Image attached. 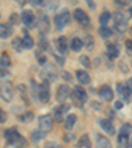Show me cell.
<instances>
[{
    "instance_id": "1",
    "label": "cell",
    "mask_w": 132,
    "mask_h": 148,
    "mask_svg": "<svg viewBox=\"0 0 132 148\" xmlns=\"http://www.w3.org/2000/svg\"><path fill=\"white\" fill-rule=\"evenodd\" d=\"M87 101V94L82 86H75L73 91V103L77 107H82L83 103Z\"/></svg>"
},
{
    "instance_id": "2",
    "label": "cell",
    "mask_w": 132,
    "mask_h": 148,
    "mask_svg": "<svg viewBox=\"0 0 132 148\" xmlns=\"http://www.w3.org/2000/svg\"><path fill=\"white\" fill-rule=\"evenodd\" d=\"M0 95L4 101L9 102L13 97V89H12V83L9 81H1L0 82Z\"/></svg>"
},
{
    "instance_id": "3",
    "label": "cell",
    "mask_w": 132,
    "mask_h": 148,
    "mask_svg": "<svg viewBox=\"0 0 132 148\" xmlns=\"http://www.w3.org/2000/svg\"><path fill=\"white\" fill-rule=\"evenodd\" d=\"M69 23H70V13H69V11H64V12L55 15L54 24L57 27V29H60V31L64 29L66 25H69Z\"/></svg>"
},
{
    "instance_id": "4",
    "label": "cell",
    "mask_w": 132,
    "mask_h": 148,
    "mask_svg": "<svg viewBox=\"0 0 132 148\" xmlns=\"http://www.w3.org/2000/svg\"><path fill=\"white\" fill-rule=\"evenodd\" d=\"M114 25L119 33H124L127 31V20L122 12H116L114 15Z\"/></svg>"
},
{
    "instance_id": "5",
    "label": "cell",
    "mask_w": 132,
    "mask_h": 148,
    "mask_svg": "<svg viewBox=\"0 0 132 148\" xmlns=\"http://www.w3.org/2000/svg\"><path fill=\"white\" fill-rule=\"evenodd\" d=\"M5 139L11 143V144H20L24 138L18 134V131L16 130V127H12V128H8L5 131Z\"/></svg>"
},
{
    "instance_id": "6",
    "label": "cell",
    "mask_w": 132,
    "mask_h": 148,
    "mask_svg": "<svg viewBox=\"0 0 132 148\" xmlns=\"http://www.w3.org/2000/svg\"><path fill=\"white\" fill-rule=\"evenodd\" d=\"M74 20L82 27H90V17L83 9L77 8L74 11Z\"/></svg>"
},
{
    "instance_id": "7",
    "label": "cell",
    "mask_w": 132,
    "mask_h": 148,
    "mask_svg": "<svg viewBox=\"0 0 132 148\" xmlns=\"http://www.w3.org/2000/svg\"><path fill=\"white\" fill-rule=\"evenodd\" d=\"M38 98L42 103H48L50 99V87H49V82L46 79L42 81V83L40 85V91H38Z\"/></svg>"
},
{
    "instance_id": "8",
    "label": "cell",
    "mask_w": 132,
    "mask_h": 148,
    "mask_svg": "<svg viewBox=\"0 0 132 148\" xmlns=\"http://www.w3.org/2000/svg\"><path fill=\"white\" fill-rule=\"evenodd\" d=\"M38 126H40V128H41L42 132H48V131H50V128H52V126H53L52 116H50L49 114L41 115V116L38 118Z\"/></svg>"
},
{
    "instance_id": "9",
    "label": "cell",
    "mask_w": 132,
    "mask_h": 148,
    "mask_svg": "<svg viewBox=\"0 0 132 148\" xmlns=\"http://www.w3.org/2000/svg\"><path fill=\"white\" fill-rule=\"evenodd\" d=\"M37 27H38L41 33H44V34L48 33V32H49V28H50V23H49L48 16L41 13V15L38 16V20H37Z\"/></svg>"
},
{
    "instance_id": "10",
    "label": "cell",
    "mask_w": 132,
    "mask_h": 148,
    "mask_svg": "<svg viewBox=\"0 0 132 148\" xmlns=\"http://www.w3.org/2000/svg\"><path fill=\"white\" fill-rule=\"evenodd\" d=\"M99 97H101L103 101L110 102L114 98V91H112V89H111L108 85H103V86L99 89Z\"/></svg>"
},
{
    "instance_id": "11",
    "label": "cell",
    "mask_w": 132,
    "mask_h": 148,
    "mask_svg": "<svg viewBox=\"0 0 132 148\" xmlns=\"http://www.w3.org/2000/svg\"><path fill=\"white\" fill-rule=\"evenodd\" d=\"M42 74H44V78H45L46 81H48V78L52 81H55L57 79V69L53 66V65L48 64L45 66V69L42 70Z\"/></svg>"
},
{
    "instance_id": "12",
    "label": "cell",
    "mask_w": 132,
    "mask_h": 148,
    "mask_svg": "<svg viewBox=\"0 0 132 148\" xmlns=\"http://www.w3.org/2000/svg\"><path fill=\"white\" fill-rule=\"evenodd\" d=\"M69 95H70V89H69V86L61 85V86L58 87V90H57V99H58L60 102H65L68 99Z\"/></svg>"
},
{
    "instance_id": "13",
    "label": "cell",
    "mask_w": 132,
    "mask_h": 148,
    "mask_svg": "<svg viewBox=\"0 0 132 148\" xmlns=\"http://www.w3.org/2000/svg\"><path fill=\"white\" fill-rule=\"evenodd\" d=\"M55 46L61 54H65L66 50H68V38L65 36H60L57 40H55Z\"/></svg>"
},
{
    "instance_id": "14",
    "label": "cell",
    "mask_w": 132,
    "mask_h": 148,
    "mask_svg": "<svg viewBox=\"0 0 132 148\" xmlns=\"http://www.w3.org/2000/svg\"><path fill=\"white\" fill-rule=\"evenodd\" d=\"M116 90L118 92H119L120 97H123V99L128 103L129 102V95H131V91H129L128 86H124L123 83H118L116 85Z\"/></svg>"
},
{
    "instance_id": "15",
    "label": "cell",
    "mask_w": 132,
    "mask_h": 148,
    "mask_svg": "<svg viewBox=\"0 0 132 148\" xmlns=\"http://www.w3.org/2000/svg\"><path fill=\"white\" fill-rule=\"evenodd\" d=\"M101 127L103 131L108 134V135H115V128H114V124L111 122L110 119H103L101 120Z\"/></svg>"
},
{
    "instance_id": "16",
    "label": "cell",
    "mask_w": 132,
    "mask_h": 148,
    "mask_svg": "<svg viewBox=\"0 0 132 148\" xmlns=\"http://www.w3.org/2000/svg\"><path fill=\"white\" fill-rule=\"evenodd\" d=\"M21 20L27 27H33L34 24V15L32 13V11H24L21 15Z\"/></svg>"
},
{
    "instance_id": "17",
    "label": "cell",
    "mask_w": 132,
    "mask_h": 148,
    "mask_svg": "<svg viewBox=\"0 0 132 148\" xmlns=\"http://www.w3.org/2000/svg\"><path fill=\"white\" fill-rule=\"evenodd\" d=\"M77 79L79 81L81 85H89L90 83V75L85 70H77Z\"/></svg>"
},
{
    "instance_id": "18",
    "label": "cell",
    "mask_w": 132,
    "mask_h": 148,
    "mask_svg": "<svg viewBox=\"0 0 132 148\" xmlns=\"http://www.w3.org/2000/svg\"><path fill=\"white\" fill-rule=\"evenodd\" d=\"M107 54L110 58H116V57H119L120 50L115 44H107Z\"/></svg>"
},
{
    "instance_id": "19",
    "label": "cell",
    "mask_w": 132,
    "mask_h": 148,
    "mask_svg": "<svg viewBox=\"0 0 132 148\" xmlns=\"http://www.w3.org/2000/svg\"><path fill=\"white\" fill-rule=\"evenodd\" d=\"M70 48L74 52H79L83 48V41L81 40L79 37H73V40H71V42H70Z\"/></svg>"
},
{
    "instance_id": "20",
    "label": "cell",
    "mask_w": 132,
    "mask_h": 148,
    "mask_svg": "<svg viewBox=\"0 0 132 148\" xmlns=\"http://www.w3.org/2000/svg\"><path fill=\"white\" fill-rule=\"evenodd\" d=\"M96 144L99 145L101 148H110V140L108 139H106L103 135H101V134H96Z\"/></svg>"
},
{
    "instance_id": "21",
    "label": "cell",
    "mask_w": 132,
    "mask_h": 148,
    "mask_svg": "<svg viewBox=\"0 0 132 148\" xmlns=\"http://www.w3.org/2000/svg\"><path fill=\"white\" fill-rule=\"evenodd\" d=\"M75 122H77V115L70 114L66 119H65V126H66L68 130H71L74 127V124H75Z\"/></svg>"
},
{
    "instance_id": "22",
    "label": "cell",
    "mask_w": 132,
    "mask_h": 148,
    "mask_svg": "<svg viewBox=\"0 0 132 148\" xmlns=\"http://www.w3.org/2000/svg\"><path fill=\"white\" fill-rule=\"evenodd\" d=\"M21 41H23V48H25V49H32L33 45H34L33 38H32L29 34H25L24 38H23Z\"/></svg>"
},
{
    "instance_id": "23",
    "label": "cell",
    "mask_w": 132,
    "mask_h": 148,
    "mask_svg": "<svg viewBox=\"0 0 132 148\" xmlns=\"http://www.w3.org/2000/svg\"><path fill=\"white\" fill-rule=\"evenodd\" d=\"M44 138H45V134H44L41 130H36V131H33L31 135L32 142H34V143H38L41 139H44Z\"/></svg>"
},
{
    "instance_id": "24",
    "label": "cell",
    "mask_w": 132,
    "mask_h": 148,
    "mask_svg": "<svg viewBox=\"0 0 132 148\" xmlns=\"http://www.w3.org/2000/svg\"><path fill=\"white\" fill-rule=\"evenodd\" d=\"M11 33H12V31L9 29L8 25L0 24V38H7V37H8Z\"/></svg>"
},
{
    "instance_id": "25",
    "label": "cell",
    "mask_w": 132,
    "mask_h": 148,
    "mask_svg": "<svg viewBox=\"0 0 132 148\" xmlns=\"http://www.w3.org/2000/svg\"><path fill=\"white\" fill-rule=\"evenodd\" d=\"M99 34H101L102 38H110L112 36V31L107 27H101L99 28Z\"/></svg>"
},
{
    "instance_id": "26",
    "label": "cell",
    "mask_w": 132,
    "mask_h": 148,
    "mask_svg": "<svg viewBox=\"0 0 132 148\" xmlns=\"http://www.w3.org/2000/svg\"><path fill=\"white\" fill-rule=\"evenodd\" d=\"M79 147L81 148H91V142H90L89 135H83L79 139Z\"/></svg>"
},
{
    "instance_id": "27",
    "label": "cell",
    "mask_w": 132,
    "mask_h": 148,
    "mask_svg": "<svg viewBox=\"0 0 132 148\" xmlns=\"http://www.w3.org/2000/svg\"><path fill=\"white\" fill-rule=\"evenodd\" d=\"M111 18V13L108 12V11H105V12L101 15V17H99V23H101L102 27H106L108 23V20Z\"/></svg>"
},
{
    "instance_id": "28",
    "label": "cell",
    "mask_w": 132,
    "mask_h": 148,
    "mask_svg": "<svg viewBox=\"0 0 132 148\" xmlns=\"http://www.w3.org/2000/svg\"><path fill=\"white\" fill-rule=\"evenodd\" d=\"M0 66H4V68L11 66V57L7 53H3L1 57H0Z\"/></svg>"
},
{
    "instance_id": "29",
    "label": "cell",
    "mask_w": 132,
    "mask_h": 148,
    "mask_svg": "<svg viewBox=\"0 0 132 148\" xmlns=\"http://www.w3.org/2000/svg\"><path fill=\"white\" fill-rule=\"evenodd\" d=\"M83 45L86 46L89 50H91L92 48H94V38H92V36L86 34V36H85V41H83Z\"/></svg>"
},
{
    "instance_id": "30",
    "label": "cell",
    "mask_w": 132,
    "mask_h": 148,
    "mask_svg": "<svg viewBox=\"0 0 132 148\" xmlns=\"http://www.w3.org/2000/svg\"><path fill=\"white\" fill-rule=\"evenodd\" d=\"M131 132H132V126L129 123H124L123 126H122V128H120V135L128 136Z\"/></svg>"
},
{
    "instance_id": "31",
    "label": "cell",
    "mask_w": 132,
    "mask_h": 148,
    "mask_svg": "<svg viewBox=\"0 0 132 148\" xmlns=\"http://www.w3.org/2000/svg\"><path fill=\"white\" fill-rule=\"evenodd\" d=\"M31 85H32V95H33V98H37L38 91H40V85H37V82L34 79H31Z\"/></svg>"
},
{
    "instance_id": "32",
    "label": "cell",
    "mask_w": 132,
    "mask_h": 148,
    "mask_svg": "<svg viewBox=\"0 0 132 148\" xmlns=\"http://www.w3.org/2000/svg\"><path fill=\"white\" fill-rule=\"evenodd\" d=\"M12 46L15 48L17 52H21V49H23V41H21V38H18V37H15L13 38V41H12Z\"/></svg>"
},
{
    "instance_id": "33",
    "label": "cell",
    "mask_w": 132,
    "mask_h": 148,
    "mask_svg": "<svg viewBox=\"0 0 132 148\" xmlns=\"http://www.w3.org/2000/svg\"><path fill=\"white\" fill-rule=\"evenodd\" d=\"M118 142H119L120 148H127V142H128V136H126V135H120V134H119Z\"/></svg>"
},
{
    "instance_id": "34",
    "label": "cell",
    "mask_w": 132,
    "mask_h": 148,
    "mask_svg": "<svg viewBox=\"0 0 132 148\" xmlns=\"http://www.w3.org/2000/svg\"><path fill=\"white\" fill-rule=\"evenodd\" d=\"M18 120L20 122H31V120H33V114L32 112H25L24 115L18 116Z\"/></svg>"
},
{
    "instance_id": "35",
    "label": "cell",
    "mask_w": 132,
    "mask_h": 148,
    "mask_svg": "<svg viewBox=\"0 0 132 148\" xmlns=\"http://www.w3.org/2000/svg\"><path fill=\"white\" fill-rule=\"evenodd\" d=\"M79 61H81V64H82L85 68H90V66H91V62H90V58L87 57V56H81Z\"/></svg>"
},
{
    "instance_id": "36",
    "label": "cell",
    "mask_w": 132,
    "mask_h": 148,
    "mask_svg": "<svg viewBox=\"0 0 132 148\" xmlns=\"http://www.w3.org/2000/svg\"><path fill=\"white\" fill-rule=\"evenodd\" d=\"M54 118L57 119V122H62V118H64V112H62V110L58 107H55L54 110Z\"/></svg>"
},
{
    "instance_id": "37",
    "label": "cell",
    "mask_w": 132,
    "mask_h": 148,
    "mask_svg": "<svg viewBox=\"0 0 132 148\" xmlns=\"http://www.w3.org/2000/svg\"><path fill=\"white\" fill-rule=\"evenodd\" d=\"M18 21H20V18H18V15H16V13H12V15L9 16V24L17 25Z\"/></svg>"
},
{
    "instance_id": "38",
    "label": "cell",
    "mask_w": 132,
    "mask_h": 148,
    "mask_svg": "<svg viewBox=\"0 0 132 148\" xmlns=\"http://www.w3.org/2000/svg\"><path fill=\"white\" fill-rule=\"evenodd\" d=\"M7 119H8V114H7L3 108H0V123H5Z\"/></svg>"
},
{
    "instance_id": "39",
    "label": "cell",
    "mask_w": 132,
    "mask_h": 148,
    "mask_svg": "<svg viewBox=\"0 0 132 148\" xmlns=\"http://www.w3.org/2000/svg\"><path fill=\"white\" fill-rule=\"evenodd\" d=\"M114 108L115 110H122V108H123V102L116 101L115 102V105H114Z\"/></svg>"
},
{
    "instance_id": "40",
    "label": "cell",
    "mask_w": 132,
    "mask_h": 148,
    "mask_svg": "<svg viewBox=\"0 0 132 148\" xmlns=\"http://www.w3.org/2000/svg\"><path fill=\"white\" fill-rule=\"evenodd\" d=\"M40 48L41 49H46V48H48V41H46L45 38H44V40L41 38L40 40Z\"/></svg>"
},
{
    "instance_id": "41",
    "label": "cell",
    "mask_w": 132,
    "mask_h": 148,
    "mask_svg": "<svg viewBox=\"0 0 132 148\" xmlns=\"http://www.w3.org/2000/svg\"><path fill=\"white\" fill-rule=\"evenodd\" d=\"M37 57H38V62H40V65H42V64H45V62H46V57H45V56H42V57H41L40 53H37Z\"/></svg>"
},
{
    "instance_id": "42",
    "label": "cell",
    "mask_w": 132,
    "mask_h": 148,
    "mask_svg": "<svg viewBox=\"0 0 132 148\" xmlns=\"http://www.w3.org/2000/svg\"><path fill=\"white\" fill-rule=\"evenodd\" d=\"M73 138H74V135H71V134H66V135H64L65 142H70V140H71Z\"/></svg>"
},
{
    "instance_id": "43",
    "label": "cell",
    "mask_w": 132,
    "mask_h": 148,
    "mask_svg": "<svg viewBox=\"0 0 132 148\" xmlns=\"http://www.w3.org/2000/svg\"><path fill=\"white\" fill-rule=\"evenodd\" d=\"M5 75H8V71L4 70L3 68H0V77H5Z\"/></svg>"
},
{
    "instance_id": "44",
    "label": "cell",
    "mask_w": 132,
    "mask_h": 148,
    "mask_svg": "<svg viewBox=\"0 0 132 148\" xmlns=\"http://www.w3.org/2000/svg\"><path fill=\"white\" fill-rule=\"evenodd\" d=\"M126 46H127V49L132 50V40H127V42H126Z\"/></svg>"
},
{
    "instance_id": "45",
    "label": "cell",
    "mask_w": 132,
    "mask_h": 148,
    "mask_svg": "<svg viewBox=\"0 0 132 148\" xmlns=\"http://www.w3.org/2000/svg\"><path fill=\"white\" fill-rule=\"evenodd\" d=\"M91 106H92V107H94V108H96V110H98V108L101 107V105H99L98 102H92V103H91Z\"/></svg>"
},
{
    "instance_id": "46",
    "label": "cell",
    "mask_w": 132,
    "mask_h": 148,
    "mask_svg": "<svg viewBox=\"0 0 132 148\" xmlns=\"http://www.w3.org/2000/svg\"><path fill=\"white\" fill-rule=\"evenodd\" d=\"M127 86H128L129 91H131V94H132V78H131V79H129V82H128V85H127Z\"/></svg>"
},
{
    "instance_id": "47",
    "label": "cell",
    "mask_w": 132,
    "mask_h": 148,
    "mask_svg": "<svg viewBox=\"0 0 132 148\" xmlns=\"http://www.w3.org/2000/svg\"><path fill=\"white\" fill-rule=\"evenodd\" d=\"M64 75H65V78H66V79H71V77H70V74H69L68 73V71H65V73H64Z\"/></svg>"
},
{
    "instance_id": "48",
    "label": "cell",
    "mask_w": 132,
    "mask_h": 148,
    "mask_svg": "<svg viewBox=\"0 0 132 148\" xmlns=\"http://www.w3.org/2000/svg\"><path fill=\"white\" fill-rule=\"evenodd\" d=\"M46 148H61L60 145H48Z\"/></svg>"
},
{
    "instance_id": "49",
    "label": "cell",
    "mask_w": 132,
    "mask_h": 148,
    "mask_svg": "<svg viewBox=\"0 0 132 148\" xmlns=\"http://www.w3.org/2000/svg\"><path fill=\"white\" fill-rule=\"evenodd\" d=\"M89 5L91 7V8H95V4L92 3V1H89Z\"/></svg>"
},
{
    "instance_id": "50",
    "label": "cell",
    "mask_w": 132,
    "mask_h": 148,
    "mask_svg": "<svg viewBox=\"0 0 132 148\" xmlns=\"http://www.w3.org/2000/svg\"><path fill=\"white\" fill-rule=\"evenodd\" d=\"M128 148H132V138H131V140H129V143H128Z\"/></svg>"
},
{
    "instance_id": "51",
    "label": "cell",
    "mask_w": 132,
    "mask_h": 148,
    "mask_svg": "<svg viewBox=\"0 0 132 148\" xmlns=\"http://www.w3.org/2000/svg\"><path fill=\"white\" fill-rule=\"evenodd\" d=\"M129 33H131V34H132V27H131V29H129Z\"/></svg>"
},
{
    "instance_id": "52",
    "label": "cell",
    "mask_w": 132,
    "mask_h": 148,
    "mask_svg": "<svg viewBox=\"0 0 132 148\" xmlns=\"http://www.w3.org/2000/svg\"><path fill=\"white\" fill-rule=\"evenodd\" d=\"M129 12H131V15H132V7H131V9H129Z\"/></svg>"
}]
</instances>
